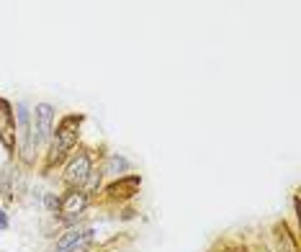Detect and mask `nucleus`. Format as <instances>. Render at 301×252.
Segmentation results:
<instances>
[{"label": "nucleus", "mask_w": 301, "mask_h": 252, "mask_svg": "<svg viewBox=\"0 0 301 252\" xmlns=\"http://www.w3.org/2000/svg\"><path fill=\"white\" fill-rule=\"evenodd\" d=\"M77 126H80V116H65L62 124L57 126V147L62 152L77 144Z\"/></svg>", "instance_id": "nucleus-1"}, {"label": "nucleus", "mask_w": 301, "mask_h": 252, "mask_svg": "<svg viewBox=\"0 0 301 252\" xmlns=\"http://www.w3.org/2000/svg\"><path fill=\"white\" fill-rule=\"evenodd\" d=\"M88 175H90V157L85 154V152H80L77 157H72V162L67 165V170H65V180H67V185H83L85 180H88Z\"/></svg>", "instance_id": "nucleus-2"}, {"label": "nucleus", "mask_w": 301, "mask_h": 252, "mask_svg": "<svg viewBox=\"0 0 301 252\" xmlns=\"http://www.w3.org/2000/svg\"><path fill=\"white\" fill-rule=\"evenodd\" d=\"M0 142L8 149H13L16 142V129H13V111L6 101H0Z\"/></svg>", "instance_id": "nucleus-3"}, {"label": "nucleus", "mask_w": 301, "mask_h": 252, "mask_svg": "<svg viewBox=\"0 0 301 252\" xmlns=\"http://www.w3.org/2000/svg\"><path fill=\"white\" fill-rule=\"evenodd\" d=\"M52 119H54V111L49 103H39L36 106V113H34V121H36V142H47L49 134H52Z\"/></svg>", "instance_id": "nucleus-4"}, {"label": "nucleus", "mask_w": 301, "mask_h": 252, "mask_svg": "<svg viewBox=\"0 0 301 252\" xmlns=\"http://www.w3.org/2000/svg\"><path fill=\"white\" fill-rule=\"evenodd\" d=\"M85 206H88V196L83 190H70L62 198V203H59V208H62L65 216H80L85 211Z\"/></svg>", "instance_id": "nucleus-5"}, {"label": "nucleus", "mask_w": 301, "mask_h": 252, "mask_svg": "<svg viewBox=\"0 0 301 252\" xmlns=\"http://www.w3.org/2000/svg\"><path fill=\"white\" fill-rule=\"evenodd\" d=\"M139 185H142V180H139L136 175H131V178H121L118 183L108 185V193H111L113 198H129V196H134V193L139 190Z\"/></svg>", "instance_id": "nucleus-6"}, {"label": "nucleus", "mask_w": 301, "mask_h": 252, "mask_svg": "<svg viewBox=\"0 0 301 252\" xmlns=\"http://www.w3.org/2000/svg\"><path fill=\"white\" fill-rule=\"evenodd\" d=\"M18 121H21V137L26 142V160H29V152L34 147V139H31V116H29V108L24 103L18 106Z\"/></svg>", "instance_id": "nucleus-7"}, {"label": "nucleus", "mask_w": 301, "mask_h": 252, "mask_svg": "<svg viewBox=\"0 0 301 252\" xmlns=\"http://www.w3.org/2000/svg\"><path fill=\"white\" fill-rule=\"evenodd\" d=\"M126 167V160H121V157H111V162H108V172H113V175H118V170H124Z\"/></svg>", "instance_id": "nucleus-8"}, {"label": "nucleus", "mask_w": 301, "mask_h": 252, "mask_svg": "<svg viewBox=\"0 0 301 252\" xmlns=\"http://www.w3.org/2000/svg\"><path fill=\"white\" fill-rule=\"evenodd\" d=\"M8 226V216H6V211L0 208V229H6Z\"/></svg>", "instance_id": "nucleus-9"}]
</instances>
